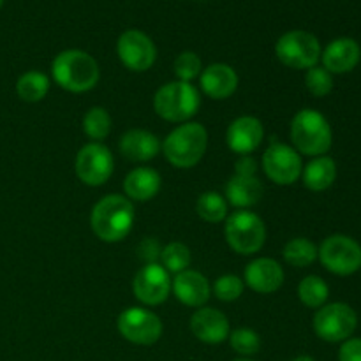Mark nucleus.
Returning a JSON list of instances; mask_svg holds the SVG:
<instances>
[{"label": "nucleus", "mask_w": 361, "mask_h": 361, "mask_svg": "<svg viewBox=\"0 0 361 361\" xmlns=\"http://www.w3.org/2000/svg\"><path fill=\"white\" fill-rule=\"evenodd\" d=\"M134 219L136 210L133 201L122 194H108L92 208L90 228L101 242L116 243L129 236Z\"/></svg>", "instance_id": "nucleus-1"}, {"label": "nucleus", "mask_w": 361, "mask_h": 361, "mask_svg": "<svg viewBox=\"0 0 361 361\" xmlns=\"http://www.w3.org/2000/svg\"><path fill=\"white\" fill-rule=\"evenodd\" d=\"M53 81L71 94H83L99 83L101 69L90 53L83 49H63L51 62Z\"/></svg>", "instance_id": "nucleus-2"}, {"label": "nucleus", "mask_w": 361, "mask_h": 361, "mask_svg": "<svg viewBox=\"0 0 361 361\" xmlns=\"http://www.w3.org/2000/svg\"><path fill=\"white\" fill-rule=\"evenodd\" d=\"M208 148V133L200 122H185L171 130L162 143L166 161L178 169H190L203 159Z\"/></svg>", "instance_id": "nucleus-3"}, {"label": "nucleus", "mask_w": 361, "mask_h": 361, "mask_svg": "<svg viewBox=\"0 0 361 361\" xmlns=\"http://www.w3.org/2000/svg\"><path fill=\"white\" fill-rule=\"evenodd\" d=\"M289 137H291L293 148L300 155L309 157H319L331 148V127L324 115L316 109H300L291 120L289 127Z\"/></svg>", "instance_id": "nucleus-4"}, {"label": "nucleus", "mask_w": 361, "mask_h": 361, "mask_svg": "<svg viewBox=\"0 0 361 361\" xmlns=\"http://www.w3.org/2000/svg\"><path fill=\"white\" fill-rule=\"evenodd\" d=\"M200 92L192 83H187V81H169L162 85L154 95L155 113L166 122H190V118L200 111Z\"/></svg>", "instance_id": "nucleus-5"}, {"label": "nucleus", "mask_w": 361, "mask_h": 361, "mask_svg": "<svg viewBox=\"0 0 361 361\" xmlns=\"http://www.w3.org/2000/svg\"><path fill=\"white\" fill-rule=\"evenodd\" d=\"M226 242L240 256H252L267 242V226L263 219L250 210H236L226 217Z\"/></svg>", "instance_id": "nucleus-6"}, {"label": "nucleus", "mask_w": 361, "mask_h": 361, "mask_svg": "<svg viewBox=\"0 0 361 361\" xmlns=\"http://www.w3.org/2000/svg\"><path fill=\"white\" fill-rule=\"evenodd\" d=\"M275 55L286 67L310 69L321 60V44L310 32L289 30L275 42Z\"/></svg>", "instance_id": "nucleus-7"}, {"label": "nucleus", "mask_w": 361, "mask_h": 361, "mask_svg": "<svg viewBox=\"0 0 361 361\" xmlns=\"http://www.w3.org/2000/svg\"><path fill=\"white\" fill-rule=\"evenodd\" d=\"M358 317L348 303H330L317 309L314 316V331L324 342H345L355 334Z\"/></svg>", "instance_id": "nucleus-8"}, {"label": "nucleus", "mask_w": 361, "mask_h": 361, "mask_svg": "<svg viewBox=\"0 0 361 361\" xmlns=\"http://www.w3.org/2000/svg\"><path fill=\"white\" fill-rule=\"evenodd\" d=\"M263 171L277 185H293L302 178V155L291 145L271 140L263 154Z\"/></svg>", "instance_id": "nucleus-9"}, {"label": "nucleus", "mask_w": 361, "mask_h": 361, "mask_svg": "<svg viewBox=\"0 0 361 361\" xmlns=\"http://www.w3.org/2000/svg\"><path fill=\"white\" fill-rule=\"evenodd\" d=\"M323 267L335 275H351L361 268V247L345 235H331L317 249Z\"/></svg>", "instance_id": "nucleus-10"}, {"label": "nucleus", "mask_w": 361, "mask_h": 361, "mask_svg": "<svg viewBox=\"0 0 361 361\" xmlns=\"http://www.w3.org/2000/svg\"><path fill=\"white\" fill-rule=\"evenodd\" d=\"M76 176L88 187H101L115 171V159L102 143H88L80 148L74 161Z\"/></svg>", "instance_id": "nucleus-11"}, {"label": "nucleus", "mask_w": 361, "mask_h": 361, "mask_svg": "<svg viewBox=\"0 0 361 361\" xmlns=\"http://www.w3.org/2000/svg\"><path fill=\"white\" fill-rule=\"evenodd\" d=\"M118 334L136 345H154L162 337V321L143 307H129L116 319Z\"/></svg>", "instance_id": "nucleus-12"}, {"label": "nucleus", "mask_w": 361, "mask_h": 361, "mask_svg": "<svg viewBox=\"0 0 361 361\" xmlns=\"http://www.w3.org/2000/svg\"><path fill=\"white\" fill-rule=\"evenodd\" d=\"M116 53L123 66L133 73H145L152 69L157 60V48L145 32L130 28L118 37Z\"/></svg>", "instance_id": "nucleus-13"}, {"label": "nucleus", "mask_w": 361, "mask_h": 361, "mask_svg": "<svg viewBox=\"0 0 361 361\" xmlns=\"http://www.w3.org/2000/svg\"><path fill=\"white\" fill-rule=\"evenodd\" d=\"M134 298L147 307H157L169 298L171 277L161 263H148L133 279Z\"/></svg>", "instance_id": "nucleus-14"}, {"label": "nucleus", "mask_w": 361, "mask_h": 361, "mask_svg": "<svg viewBox=\"0 0 361 361\" xmlns=\"http://www.w3.org/2000/svg\"><path fill=\"white\" fill-rule=\"evenodd\" d=\"M264 140V126L259 118L250 115L238 116L226 130V143L229 150L238 155H250L261 147Z\"/></svg>", "instance_id": "nucleus-15"}, {"label": "nucleus", "mask_w": 361, "mask_h": 361, "mask_svg": "<svg viewBox=\"0 0 361 361\" xmlns=\"http://www.w3.org/2000/svg\"><path fill=\"white\" fill-rule=\"evenodd\" d=\"M190 331L203 344L217 345L228 341L231 328L226 314L212 307H200L190 317Z\"/></svg>", "instance_id": "nucleus-16"}, {"label": "nucleus", "mask_w": 361, "mask_h": 361, "mask_svg": "<svg viewBox=\"0 0 361 361\" xmlns=\"http://www.w3.org/2000/svg\"><path fill=\"white\" fill-rule=\"evenodd\" d=\"M284 277V270L279 261L271 259V257H257L247 264L245 274H243V284L249 286L254 293L271 295L282 288Z\"/></svg>", "instance_id": "nucleus-17"}, {"label": "nucleus", "mask_w": 361, "mask_h": 361, "mask_svg": "<svg viewBox=\"0 0 361 361\" xmlns=\"http://www.w3.org/2000/svg\"><path fill=\"white\" fill-rule=\"evenodd\" d=\"M171 291L180 303L200 309L210 300L212 286L203 274L189 268L175 275L171 281Z\"/></svg>", "instance_id": "nucleus-18"}, {"label": "nucleus", "mask_w": 361, "mask_h": 361, "mask_svg": "<svg viewBox=\"0 0 361 361\" xmlns=\"http://www.w3.org/2000/svg\"><path fill=\"white\" fill-rule=\"evenodd\" d=\"M361 48L358 42L351 37H338L321 51L323 67L331 74L351 73L360 63Z\"/></svg>", "instance_id": "nucleus-19"}, {"label": "nucleus", "mask_w": 361, "mask_h": 361, "mask_svg": "<svg viewBox=\"0 0 361 361\" xmlns=\"http://www.w3.org/2000/svg\"><path fill=\"white\" fill-rule=\"evenodd\" d=\"M238 74L228 63H212L200 74L201 90L214 101L229 99L238 88Z\"/></svg>", "instance_id": "nucleus-20"}, {"label": "nucleus", "mask_w": 361, "mask_h": 361, "mask_svg": "<svg viewBox=\"0 0 361 361\" xmlns=\"http://www.w3.org/2000/svg\"><path fill=\"white\" fill-rule=\"evenodd\" d=\"M120 154L133 162H148L159 155L162 143L155 134L145 129H130L120 137Z\"/></svg>", "instance_id": "nucleus-21"}, {"label": "nucleus", "mask_w": 361, "mask_h": 361, "mask_svg": "<svg viewBox=\"0 0 361 361\" xmlns=\"http://www.w3.org/2000/svg\"><path fill=\"white\" fill-rule=\"evenodd\" d=\"M264 187L257 176L233 175L226 183V201L238 210H247L261 201Z\"/></svg>", "instance_id": "nucleus-22"}, {"label": "nucleus", "mask_w": 361, "mask_h": 361, "mask_svg": "<svg viewBox=\"0 0 361 361\" xmlns=\"http://www.w3.org/2000/svg\"><path fill=\"white\" fill-rule=\"evenodd\" d=\"M161 175L154 168H134L123 180V192L130 201H145L154 200L161 190Z\"/></svg>", "instance_id": "nucleus-23"}, {"label": "nucleus", "mask_w": 361, "mask_h": 361, "mask_svg": "<svg viewBox=\"0 0 361 361\" xmlns=\"http://www.w3.org/2000/svg\"><path fill=\"white\" fill-rule=\"evenodd\" d=\"M335 178H337V164L334 159L326 157V155L314 157L302 171L303 185L314 192L330 189Z\"/></svg>", "instance_id": "nucleus-24"}, {"label": "nucleus", "mask_w": 361, "mask_h": 361, "mask_svg": "<svg viewBox=\"0 0 361 361\" xmlns=\"http://www.w3.org/2000/svg\"><path fill=\"white\" fill-rule=\"evenodd\" d=\"M49 78L41 71H27L16 81V94L25 102H39L48 95Z\"/></svg>", "instance_id": "nucleus-25"}, {"label": "nucleus", "mask_w": 361, "mask_h": 361, "mask_svg": "<svg viewBox=\"0 0 361 361\" xmlns=\"http://www.w3.org/2000/svg\"><path fill=\"white\" fill-rule=\"evenodd\" d=\"M196 214L210 224H219L228 217V201L217 190H207L196 201Z\"/></svg>", "instance_id": "nucleus-26"}, {"label": "nucleus", "mask_w": 361, "mask_h": 361, "mask_svg": "<svg viewBox=\"0 0 361 361\" xmlns=\"http://www.w3.org/2000/svg\"><path fill=\"white\" fill-rule=\"evenodd\" d=\"M282 257L291 267L307 268L317 259V245L310 240L298 236V238H293L286 243Z\"/></svg>", "instance_id": "nucleus-27"}, {"label": "nucleus", "mask_w": 361, "mask_h": 361, "mask_svg": "<svg viewBox=\"0 0 361 361\" xmlns=\"http://www.w3.org/2000/svg\"><path fill=\"white\" fill-rule=\"evenodd\" d=\"M330 296V288L317 275H309L298 286V298L309 309H321Z\"/></svg>", "instance_id": "nucleus-28"}, {"label": "nucleus", "mask_w": 361, "mask_h": 361, "mask_svg": "<svg viewBox=\"0 0 361 361\" xmlns=\"http://www.w3.org/2000/svg\"><path fill=\"white\" fill-rule=\"evenodd\" d=\"M83 133L94 143H101L111 133V116L102 106H94L83 116Z\"/></svg>", "instance_id": "nucleus-29"}, {"label": "nucleus", "mask_w": 361, "mask_h": 361, "mask_svg": "<svg viewBox=\"0 0 361 361\" xmlns=\"http://www.w3.org/2000/svg\"><path fill=\"white\" fill-rule=\"evenodd\" d=\"M190 261V249L182 242H171L161 250V264L166 268L168 274H180V271L189 270Z\"/></svg>", "instance_id": "nucleus-30"}, {"label": "nucleus", "mask_w": 361, "mask_h": 361, "mask_svg": "<svg viewBox=\"0 0 361 361\" xmlns=\"http://www.w3.org/2000/svg\"><path fill=\"white\" fill-rule=\"evenodd\" d=\"M229 345L235 353H238L243 358H250V356L257 355L261 349V338L250 328H238L233 330L228 337Z\"/></svg>", "instance_id": "nucleus-31"}, {"label": "nucleus", "mask_w": 361, "mask_h": 361, "mask_svg": "<svg viewBox=\"0 0 361 361\" xmlns=\"http://www.w3.org/2000/svg\"><path fill=\"white\" fill-rule=\"evenodd\" d=\"M305 87L314 97H326L334 90V78L324 67L314 66L307 69L305 74Z\"/></svg>", "instance_id": "nucleus-32"}, {"label": "nucleus", "mask_w": 361, "mask_h": 361, "mask_svg": "<svg viewBox=\"0 0 361 361\" xmlns=\"http://www.w3.org/2000/svg\"><path fill=\"white\" fill-rule=\"evenodd\" d=\"M173 69H175L176 78H178L180 81L190 83V81L196 80V78L203 73V62H201L200 55H196L194 51H183L175 59Z\"/></svg>", "instance_id": "nucleus-33"}, {"label": "nucleus", "mask_w": 361, "mask_h": 361, "mask_svg": "<svg viewBox=\"0 0 361 361\" xmlns=\"http://www.w3.org/2000/svg\"><path fill=\"white\" fill-rule=\"evenodd\" d=\"M212 289H214V295L217 296V300H221V302H226V303H231L243 295L245 284H243V281L240 277L228 274L219 277Z\"/></svg>", "instance_id": "nucleus-34"}, {"label": "nucleus", "mask_w": 361, "mask_h": 361, "mask_svg": "<svg viewBox=\"0 0 361 361\" xmlns=\"http://www.w3.org/2000/svg\"><path fill=\"white\" fill-rule=\"evenodd\" d=\"M161 245L155 238H145L137 247V256L145 261V263H159L161 259Z\"/></svg>", "instance_id": "nucleus-35"}, {"label": "nucleus", "mask_w": 361, "mask_h": 361, "mask_svg": "<svg viewBox=\"0 0 361 361\" xmlns=\"http://www.w3.org/2000/svg\"><path fill=\"white\" fill-rule=\"evenodd\" d=\"M338 361H361V338H348L338 351Z\"/></svg>", "instance_id": "nucleus-36"}, {"label": "nucleus", "mask_w": 361, "mask_h": 361, "mask_svg": "<svg viewBox=\"0 0 361 361\" xmlns=\"http://www.w3.org/2000/svg\"><path fill=\"white\" fill-rule=\"evenodd\" d=\"M235 175L257 176V162L252 155H238L235 162Z\"/></svg>", "instance_id": "nucleus-37"}, {"label": "nucleus", "mask_w": 361, "mask_h": 361, "mask_svg": "<svg viewBox=\"0 0 361 361\" xmlns=\"http://www.w3.org/2000/svg\"><path fill=\"white\" fill-rule=\"evenodd\" d=\"M293 361H316L312 358V356H307V355H302V356H296Z\"/></svg>", "instance_id": "nucleus-38"}, {"label": "nucleus", "mask_w": 361, "mask_h": 361, "mask_svg": "<svg viewBox=\"0 0 361 361\" xmlns=\"http://www.w3.org/2000/svg\"><path fill=\"white\" fill-rule=\"evenodd\" d=\"M233 361H254V360H250V358H238V360H233Z\"/></svg>", "instance_id": "nucleus-39"}, {"label": "nucleus", "mask_w": 361, "mask_h": 361, "mask_svg": "<svg viewBox=\"0 0 361 361\" xmlns=\"http://www.w3.org/2000/svg\"><path fill=\"white\" fill-rule=\"evenodd\" d=\"M4 6V0H0V7H2Z\"/></svg>", "instance_id": "nucleus-40"}]
</instances>
